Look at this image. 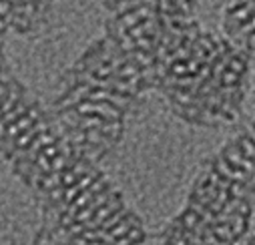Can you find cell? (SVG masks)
Here are the masks:
<instances>
[{"mask_svg":"<svg viewBox=\"0 0 255 245\" xmlns=\"http://www.w3.org/2000/svg\"><path fill=\"white\" fill-rule=\"evenodd\" d=\"M38 119H43V113H40V108L30 107V111L26 113L24 117H20V119L15 121V122H10L8 127H2V139H16L18 135H22L24 131H29Z\"/></svg>","mask_w":255,"mask_h":245,"instance_id":"1","label":"cell"},{"mask_svg":"<svg viewBox=\"0 0 255 245\" xmlns=\"http://www.w3.org/2000/svg\"><path fill=\"white\" fill-rule=\"evenodd\" d=\"M45 131H48V121L43 117V119H38L29 131H24L22 135H18L16 139H10L12 147H15V151H24V149H29L32 145V141L38 137L40 133H45Z\"/></svg>","mask_w":255,"mask_h":245,"instance_id":"2","label":"cell"},{"mask_svg":"<svg viewBox=\"0 0 255 245\" xmlns=\"http://www.w3.org/2000/svg\"><path fill=\"white\" fill-rule=\"evenodd\" d=\"M223 157H225L227 161H229L231 165H235V167H239V169L247 171L249 175H251V173H255V163L243 155V151L239 149V145H237V143H233V145L227 147L225 151H223Z\"/></svg>","mask_w":255,"mask_h":245,"instance_id":"3","label":"cell"},{"mask_svg":"<svg viewBox=\"0 0 255 245\" xmlns=\"http://www.w3.org/2000/svg\"><path fill=\"white\" fill-rule=\"evenodd\" d=\"M213 169H215L219 175H223L225 179H231V181H241V183H245V181L249 179V173H247V171H243V169H239V167L231 165V163L227 161L223 155L215 161Z\"/></svg>","mask_w":255,"mask_h":245,"instance_id":"4","label":"cell"},{"mask_svg":"<svg viewBox=\"0 0 255 245\" xmlns=\"http://www.w3.org/2000/svg\"><path fill=\"white\" fill-rule=\"evenodd\" d=\"M30 111V105H29V101H24V99H20L15 107L10 108L8 113H4L2 115V127H8L10 122H15V121H18L20 117H24L26 113Z\"/></svg>","mask_w":255,"mask_h":245,"instance_id":"5","label":"cell"},{"mask_svg":"<svg viewBox=\"0 0 255 245\" xmlns=\"http://www.w3.org/2000/svg\"><path fill=\"white\" fill-rule=\"evenodd\" d=\"M143 4H145L143 0H115L111 6L115 10V16H120V15H127V12L135 10V8L143 6Z\"/></svg>","mask_w":255,"mask_h":245,"instance_id":"6","label":"cell"},{"mask_svg":"<svg viewBox=\"0 0 255 245\" xmlns=\"http://www.w3.org/2000/svg\"><path fill=\"white\" fill-rule=\"evenodd\" d=\"M125 219H127V211L120 207L119 211H115V213L109 217V219H105V223L101 225V229H103V231H111L113 227H117L119 223H123Z\"/></svg>","mask_w":255,"mask_h":245,"instance_id":"7","label":"cell"},{"mask_svg":"<svg viewBox=\"0 0 255 245\" xmlns=\"http://www.w3.org/2000/svg\"><path fill=\"white\" fill-rule=\"evenodd\" d=\"M237 145H239V149H241V151H243V155L255 163V143H253V141L247 137L245 133H243V135H241V137L237 139Z\"/></svg>","mask_w":255,"mask_h":245,"instance_id":"8","label":"cell"},{"mask_svg":"<svg viewBox=\"0 0 255 245\" xmlns=\"http://www.w3.org/2000/svg\"><path fill=\"white\" fill-rule=\"evenodd\" d=\"M227 69L243 77L245 75V69H247V66H245V59L239 57V54H231L229 61H227Z\"/></svg>","mask_w":255,"mask_h":245,"instance_id":"9","label":"cell"},{"mask_svg":"<svg viewBox=\"0 0 255 245\" xmlns=\"http://www.w3.org/2000/svg\"><path fill=\"white\" fill-rule=\"evenodd\" d=\"M239 80H241V75H237V73H233V71H229V69H227V71L221 75V85H223V87H237Z\"/></svg>","mask_w":255,"mask_h":245,"instance_id":"10","label":"cell"},{"mask_svg":"<svg viewBox=\"0 0 255 245\" xmlns=\"http://www.w3.org/2000/svg\"><path fill=\"white\" fill-rule=\"evenodd\" d=\"M80 179V175L71 167V169H66V171H62V187H71V185H75L76 181Z\"/></svg>","mask_w":255,"mask_h":245,"instance_id":"11","label":"cell"},{"mask_svg":"<svg viewBox=\"0 0 255 245\" xmlns=\"http://www.w3.org/2000/svg\"><path fill=\"white\" fill-rule=\"evenodd\" d=\"M229 193H231L233 199H243L245 193H247V189H245V185L241 183V181H233V185H231V189H229Z\"/></svg>","mask_w":255,"mask_h":245,"instance_id":"12","label":"cell"},{"mask_svg":"<svg viewBox=\"0 0 255 245\" xmlns=\"http://www.w3.org/2000/svg\"><path fill=\"white\" fill-rule=\"evenodd\" d=\"M253 127H255V121H253Z\"/></svg>","mask_w":255,"mask_h":245,"instance_id":"13","label":"cell"}]
</instances>
